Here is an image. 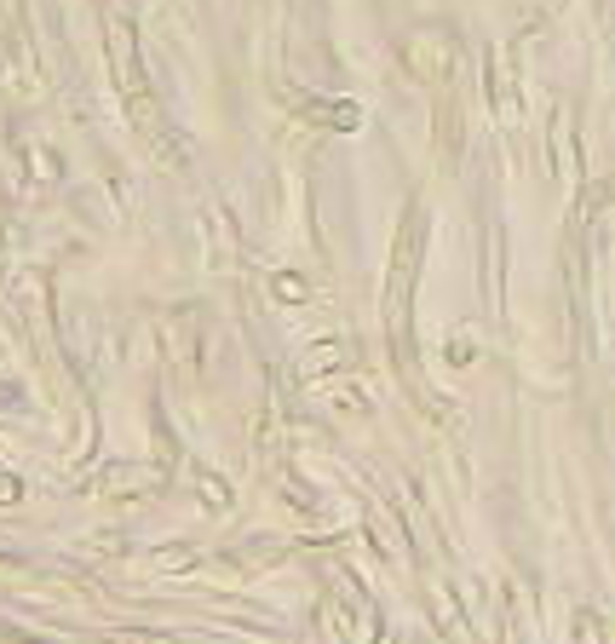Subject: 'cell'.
Returning a JSON list of instances; mask_svg holds the SVG:
<instances>
[{
    "instance_id": "5",
    "label": "cell",
    "mask_w": 615,
    "mask_h": 644,
    "mask_svg": "<svg viewBox=\"0 0 615 644\" xmlns=\"http://www.w3.org/2000/svg\"><path fill=\"white\" fill-rule=\"evenodd\" d=\"M575 621H581V644H598V616L593 610H581Z\"/></svg>"
},
{
    "instance_id": "1",
    "label": "cell",
    "mask_w": 615,
    "mask_h": 644,
    "mask_svg": "<svg viewBox=\"0 0 615 644\" xmlns=\"http://www.w3.org/2000/svg\"><path fill=\"white\" fill-rule=\"evenodd\" d=\"M357 363V345L351 340H322L311 351H299V374L305 380H317V374H334V368H351Z\"/></svg>"
},
{
    "instance_id": "3",
    "label": "cell",
    "mask_w": 615,
    "mask_h": 644,
    "mask_svg": "<svg viewBox=\"0 0 615 644\" xmlns=\"http://www.w3.org/2000/svg\"><path fill=\"white\" fill-rule=\"evenodd\" d=\"M271 294L282 299V305H299V299H311V288H305L294 271H276V276H271Z\"/></svg>"
},
{
    "instance_id": "4",
    "label": "cell",
    "mask_w": 615,
    "mask_h": 644,
    "mask_svg": "<svg viewBox=\"0 0 615 644\" xmlns=\"http://www.w3.org/2000/svg\"><path fill=\"white\" fill-rule=\"evenodd\" d=\"M156 483H161V466H138L127 478H104V489H121L127 495V489H156Z\"/></svg>"
},
{
    "instance_id": "2",
    "label": "cell",
    "mask_w": 615,
    "mask_h": 644,
    "mask_svg": "<svg viewBox=\"0 0 615 644\" xmlns=\"http://www.w3.org/2000/svg\"><path fill=\"white\" fill-rule=\"evenodd\" d=\"M288 104H294L299 115H311V121H328V127H345V133H351V127L363 121V110H357V104H328V98H311V92H294Z\"/></svg>"
}]
</instances>
